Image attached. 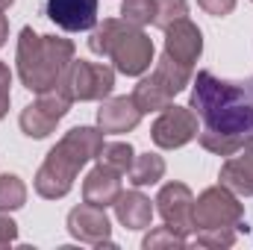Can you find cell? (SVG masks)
Here are the masks:
<instances>
[{"mask_svg": "<svg viewBox=\"0 0 253 250\" xmlns=\"http://www.w3.org/2000/svg\"><path fill=\"white\" fill-rule=\"evenodd\" d=\"M218 180L239 197H253V135L245 138V144L233 156H227Z\"/></svg>", "mask_w": 253, "mask_h": 250, "instance_id": "12", "label": "cell"}, {"mask_svg": "<svg viewBox=\"0 0 253 250\" xmlns=\"http://www.w3.org/2000/svg\"><path fill=\"white\" fill-rule=\"evenodd\" d=\"M132 159H135V150H132L129 141H103V147L97 153V165H106V168H112L118 174L129 171Z\"/></svg>", "mask_w": 253, "mask_h": 250, "instance_id": "20", "label": "cell"}, {"mask_svg": "<svg viewBox=\"0 0 253 250\" xmlns=\"http://www.w3.org/2000/svg\"><path fill=\"white\" fill-rule=\"evenodd\" d=\"M74 42L62 36H39L33 27H24L18 36V77L24 83V88L42 94L50 91L62 83V74L68 65L74 62Z\"/></svg>", "mask_w": 253, "mask_h": 250, "instance_id": "3", "label": "cell"}, {"mask_svg": "<svg viewBox=\"0 0 253 250\" xmlns=\"http://www.w3.org/2000/svg\"><path fill=\"white\" fill-rule=\"evenodd\" d=\"M71 103L74 100L65 94L62 85H56L50 91H42L39 100H33L30 106L21 109V118H18L21 132L27 138H47L56 129V124L71 112Z\"/></svg>", "mask_w": 253, "mask_h": 250, "instance_id": "7", "label": "cell"}, {"mask_svg": "<svg viewBox=\"0 0 253 250\" xmlns=\"http://www.w3.org/2000/svg\"><path fill=\"white\" fill-rule=\"evenodd\" d=\"M115 218L126 230H147L153 221V203L147 194H141L138 188L121 191L115 200Z\"/></svg>", "mask_w": 253, "mask_h": 250, "instance_id": "16", "label": "cell"}, {"mask_svg": "<svg viewBox=\"0 0 253 250\" xmlns=\"http://www.w3.org/2000/svg\"><path fill=\"white\" fill-rule=\"evenodd\" d=\"M18 242V224L9 218V212H0V248H9Z\"/></svg>", "mask_w": 253, "mask_h": 250, "instance_id": "29", "label": "cell"}, {"mask_svg": "<svg viewBox=\"0 0 253 250\" xmlns=\"http://www.w3.org/2000/svg\"><path fill=\"white\" fill-rule=\"evenodd\" d=\"M197 6L212 18H224L236 9V0H197Z\"/></svg>", "mask_w": 253, "mask_h": 250, "instance_id": "28", "label": "cell"}, {"mask_svg": "<svg viewBox=\"0 0 253 250\" xmlns=\"http://www.w3.org/2000/svg\"><path fill=\"white\" fill-rule=\"evenodd\" d=\"M150 138L162 150H177V147H183V144L197 138V115L191 112V106H174L171 103L153 121Z\"/></svg>", "mask_w": 253, "mask_h": 250, "instance_id": "8", "label": "cell"}, {"mask_svg": "<svg viewBox=\"0 0 253 250\" xmlns=\"http://www.w3.org/2000/svg\"><path fill=\"white\" fill-rule=\"evenodd\" d=\"M197 138H200V147L209 150V153H215V156H233L245 144L242 135H221V132H209V129L197 132Z\"/></svg>", "mask_w": 253, "mask_h": 250, "instance_id": "22", "label": "cell"}, {"mask_svg": "<svg viewBox=\"0 0 253 250\" xmlns=\"http://www.w3.org/2000/svg\"><path fill=\"white\" fill-rule=\"evenodd\" d=\"M12 3H15V0H0V12H3V9H9Z\"/></svg>", "mask_w": 253, "mask_h": 250, "instance_id": "31", "label": "cell"}, {"mask_svg": "<svg viewBox=\"0 0 253 250\" xmlns=\"http://www.w3.org/2000/svg\"><path fill=\"white\" fill-rule=\"evenodd\" d=\"M242 218H245V203L227 186H209L194 200V230L239 227Z\"/></svg>", "mask_w": 253, "mask_h": 250, "instance_id": "6", "label": "cell"}, {"mask_svg": "<svg viewBox=\"0 0 253 250\" xmlns=\"http://www.w3.org/2000/svg\"><path fill=\"white\" fill-rule=\"evenodd\" d=\"M251 3H253V0H251Z\"/></svg>", "mask_w": 253, "mask_h": 250, "instance_id": "32", "label": "cell"}, {"mask_svg": "<svg viewBox=\"0 0 253 250\" xmlns=\"http://www.w3.org/2000/svg\"><path fill=\"white\" fill-rule=\"evenodd\" d=\"M191 112L203 129L221 135H253V77L245 83L218 80L212 71H200L191 85Z\"/></svg>", "mask_w": 253, "mask_h": 250, "instance_id": "1", "label": "cell"}, {"mask_svg": "<svg viewBox=\"0 0 253 250\" xmlns=\"http://www.w3.org/2000/svg\"><path fill=\"white\" fill-rule=\"evenodd\" d=\"M27 203V186L18 174H0V212H15Z\"/></svg>", "mask_w": 253, "mask_h": 250, "instance_id": "21", "label": "cell"}, {"mask_svg": "<svg viewBox=\"0 0 253 250\" xmlns=\"http://www.w3.org/2000/svg\"><path fill=\"white\" fill-rule=\"evenodd\" d=\"M6 39H9V21H6V15L0 12V47L6 44Z\"/></svg>", "mask_w": 253, "mask_h": 250, "instance_id": "30", "label": "cell"}, {"mask_svg": "<svg viewBox=\"0 0 253 250\" xmlns=\"http://www.w3.org/2000/svg\"><path fill=\"white\" fill-rule=\"evenodd\" d=\"M132 100H135V106L141 109V115H147V112H162V109H168V106L174 103V91H171L156 74H150V77L138 80V85L132 88Z\"/></svg>", "mask_w": 253, "mask_h": 250, "instance_id": "17", "label": "cell"}, {"mask_svg": "<svg viewBox=\"0 0 253 250\" xmlns=\"http://www.w3.org/2000/svg\"><path fill=\"white\" fill-rule=\"evenodd\" d=\"M165 53L177 62L194 68V62L203 53V33L197 30L194 21L183 18V21H177L165 30Z\"/></svg>", "mask_w": 253, "mask_h": 250, "instance_id": "13", "label": "cell"}, {"mask_svg": "<svg viewBox=\"0 0 253 250\" xmlns=\"http://www.w3.org/2000/svg\"><path fill=\"white\" fill-rule=\"evenodd\" d=\"M186 245H189V239H186V236H180V233H174L168 224H165V227L150 230V233L144 236V242H141V248H144V250H159V248H177V250H183Z\"/></svg>", "mask_w": 253, "mask_h": 250, "instance_id": "24", "label": "cell"}, {"mask_svg": "<svg viewBox=\"0 0 253 250\" xmlns=\"http://www.w3.org/2000/svg\"><path fill=\"white\" fill-rule=\"evenodd\" d=\"M129 183L135 188L141 186H156L162 177H165V159L159 156V153H138L135 159H132V165H129Z\"/></svg>", "mask_w": 253, "mask_h": 250, "instance_id": "18", "label": "cell"}, {"mask_svg": "<svg viewBox=\"0 0 253 250\" xmlns=\"http://www.w3.org/2000/svg\"><path fill=\"white\" fill-rule=\"evenodd\" d=\"M88 47L97 56H109L115 71L124 77H141L153 62V42L141 27L126 24L124 18H103L88 36Z\"/></svg>", "mask_w": 253, "mask_h": 250, "instance_id": "4", "label": "cell"}, {"mask_svg": "<svg viewBox=\"0 0 253 250\" xmlns=\"http://www.w3.org/2000/svg\"><path fill=\"white\" fill-rule=\"evenodd\" d=\"M194 242L200 248H212V250H221V248H233L236 245V227H209V230H194Z\"/></svg>", "mask_w": 253, "mask_h": 250, "instance_id": "25", "label": "cell"}, {"mask_svg": "<svg viewBox=\"0 0 253 250\" xmlns=\"http://www.w3.org/2000/svg\"><path fill=\"white\" fill-rule=\"evenodd\" d=\"M65 94L77 103L85 100H106L115 88V71L103 62H88V59H74L62 74Z\"/></svg>", "mask_w": 253, "mask_h": 250, "instance_id": "5", "label": "cell"}, {"mask_svg": "<svg viewBox=\"0 0 253 250\" xmlns=\"http://www.w3.org/2000/svg\"><path fill=\"white\" fill-rule=\"evenodd\" d=\"M44 12L65 33L94 30L97 24V0H47Z\"/></svg>", "mask_w": 253, "mask_h": 250, "instance_id": "11", "label": "cell"}, {"mask_svg": "<svg viewBox=\"0 0 253 250\" xmlns=\"http://www.w3.org/2000/svg\"><path fill=\"white\" fill-rule=\"evenodd\" d=\"M121 174L106 168V165H97L88 171V177L83 180V200L91 203V206H115L118 194H121Z\"/></svg>", "mask_w": 253, "mask_h": 250, "instance_id": "15", "label": "cell"}, {"mask_svg": "<svg viewBox=\"0 0 253 250\" xmlns=\"http://www.w3.org/2000/svg\"><path fill=\"white\" fill-rule=\"evenodd\" d=\"M153 74L174 91V94H180L186 85L191 83V68L183 62H177V59H171L165 50H162V56L156 59V68H153Z\"/></svg>", "mask_w": 253, "mask_h": 250, "instance_id": "19", "label": "cell"}, {"mask_svg": "<svg viewBox=\"0 0 253 250\" xmlns=\"http://www.w3.org/2000/svg\"><path fill=\"white\" fill-rule=\"evenodd\" d=\"M156 212L162 215V221L189 239V233H194V194L186 183H168L159 188L156 194Z\"/></svg>", "mask_w": 253, "mask_h": 250, "instance_id": "10", "label": "cell"}, {"mask_svg": "<svg viewBox=\"0 0 253 250\" xmlns=\"http://www.w3.org/2000/svg\"><path fill=\"white\" fill-rule=\"evenodd\" d=\"M141 121V109L135 106L132 94L129 97H106L100 100V109H97V126L103 132H112V135H121L135 129Z\"/></svg>", "mask_w": 253, "mask_h": 250, "instance_id": "14", "label": "cell"}, {"mask_svg": "<svg viewBox=\"0 0 253 250\" xmlns=\"http://www.w3.org/2000/svg\"><path fill=\"white\" fill-rule=\"evenodd\" d=\"M68 233L91 248H115L112 242V224L103 206H91V203H80L68 212Z\"/></svg>", "mask_w": 253, "mask_h": 250, "instance_id": "9", "label": "cell"}, {"mask_svg": "<svg viewBox=\"0 0 253 250\" xmlns=\"http://www.w3.org/2000/svg\"><path fill=\"white\" fill-rule=\"evenodd\" d=\"M189 18V3L186 0H156L153 6V27L168 30L171 24Z\"/></svg>", "mask_w": 253, "mask_h": 250, "instance_id": "23", "label": "cell"}, {"mask_svg": "<svg viewBox=\"0 0 253 250\" xmlns=\"http://www.w3.org/2000/svg\"><path fill=\"white\" fill-rule=\"evenodd\" d=\"M153 6H156V0H124L121 18L132 27H147V24H153Z\"/></svg>", "mask_w": 253, "mask_h": 250, "instance_id": "26", "label": "cell"}, {"mask_svg": "<svg viewBox=\"0 0 253 250\" xmlns=\"http://www.w3.org/2000/svg\"><path fill=\"white\" fill-rule=\"evenodd\" d=\"M9 103H12V71L6 62H0V121L9 112Z\"/></svg>", "mask_w": 253, "mask_h": 250, "instance_id": "27", "label": "cell"}, {"mask_svg": "<svg viewBox=\"0 0 253 250\" xmlns=\"http://www.w3.org/2000/svg\"><path fill=\"white\" fill-rule=\"evenodd\" d=\"M100 147H103V129L100 126H74V129H68L56 141V147H50L42 168L36 171L39 197H44V200L65 197L74 188L80 168H85L91 159H97Z\"/></svg>", "mask_w": 253, "mask_h": 250, "instance_id": "2", "label": "cell"}]
</instances>
